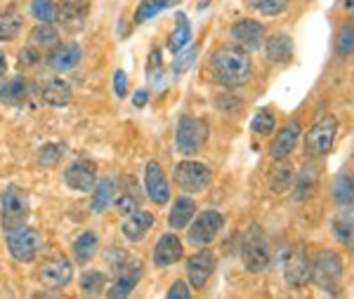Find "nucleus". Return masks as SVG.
<instances>
[{
  "instance_id": "1",
  "label": "nucleus",
  "mask_w": 354,
  "mask_h": 299,
  "mask_svg": "<svg viewBox=\"0 0 354 299\" xmlns=\"http://www.w3.org/2000/svg\"><path fill=\"white\" fill-rule=\"evenodd\" d=\"M208 68L218 83L230 85V88L245 85L250 80V76H253L250 55L239 48V45H222L220 50H215V52L210 55Z\"/></svg>"
},
{
  "instance_id": "2",
  "label": "nucleus",
  "mask_w": 354,
  "mask_h": 299,
  "mask_svg": "<svg viewBox=\"0 0 354 299\" xmlns=\"http://www.w3.org/2000/svg\"><path fill=\"white\" fill-rule=\"evenodd\" d=\"M28 212H31V205H28V193L19 186H8L0 195V224H3V231H17V229L26 226Z\"/></svg>"
},
{
  "instance_id": "3",
  "label": "nucleus",
  "mask_w": 354,
  "mask_h": 299,
  "mask_svg": "<svg viewBox=\"0 0 354 299\" xmlns=\"http://www.w3.org/2000/svg\"><path fill=\"white\" fill-rule=\"evenodd\" d=\"M270 245H267V235L265 231L253 224V226L245 231L243 240H241V262L245 267V271L250 273H260L270 267Z\"/></svg>"
},
{
  "instance_id": "4",
  "label": "nucleus",
  "mask_w": 354,
  "mask_h": 299,
  "mask_svg": "<svg viewBox=\"0 0 354 299\" xmlns=\"http://www.w3.org/2000/svg\"><path fill=\"white\" fill-rule=\"evenodd\" d=\"M342 271H345V264L342 257L335 250H319L317 257L312 262V280L319 287L328 292H335L342 280Z\"/></svg>"
},
{
  "instance_id": "5",
  "label": "nucleus",
  "mask_w": 354,
  "mask_h": 299,
  "mask_svg": "<svg viewBox=\"0 0 354 299\" xmlns=\"http://www.w3.org/2000/svg\"><path fill=\"white\" fill-rule=\"evenodd\" d=\"M205 139H208V123L201 118H192V116H182L177 123V135L175 144L177 151L182 156H196L203 148Z\"/></svg>"
},
{
  "instance_id": "6",
  "label": "nucleus",
  "mask_w": 354,
  "mask_h": 299,
  "mask_svg": "<svg viewBox=\"0 0 354 299\" xmlns=\"http://www.w3.org/2000/svg\"><path fill=\"white\" fill-rule=\"evenodd\" d=\"M45 238L38 229L21 226L17 231L8 233V250L17 262H33L38 257V252L43 250Z\"/></svg>"
},
{
  "instance_id": "7",
  "label": "nucleus",
  "mask_w": 354,
  "mask_h": 299,
  "mask_svg": "<svg viewBox=\"0 0 354 299\" xmlns=\"http://www.w3.org/2000/svg\"><path fill=\"white\" fill-rule=\"evenodd\" d=\"M335 135H338V118L326 116L312 125L305 139V151L310 156H328L330 148L335 144Z\"/></svg>"
},
{
  "instance_id": "8",
  "label": "nucleus",
  "mask_w": 354,
  "mask_h": 299,
  "mask_svg": "<svg viewBox=\"0 0 354 299\" xmlns=\"http://www.w3.org/2000/svg\"><path fill=\"white\" fill-rule=\"evenodd\" d=\"M173 177L182 191L194 195L203 193L210 184V170L203 163H196V160H182V163H177Z\"/></svg>"
},
{
  "instance_id": "9",
  "label": "nucleus",
  "mask_w": 354,
  "mask_h": 299,
  "mask_svg": "<svg viewBox=\"0 0 354 299\" xmlns=\"http://www.w3.org/2000/svg\"><path fill=\"white\" fill-rule=\"evenodd\" d=\"M283 276L286 283L293 287H302L312 278V262L305 255V247L295 245L290 250H283Z\"/></svg>"
},
{
  "instance_id": "10",
  "label": "nucleus",
  "mask_w": 354,
  "mask_h": 299,
  "mask_svg": "<svg viewBox=\"0 0 354 299\" xmlns=\"http://www.w3.org/2000/svg\"><path fill=\"white\" fill-rule=\"evenodd\" d=\"M222 226H225V217H222L218 210H205L194 220L187 238H189L192 245H201V247L210 245L220 235Z\"/></svg>"
},
{
  "instance_id": "11",
  "label": "nucleus",
  "mask_w": 354,
  "mask_h": 299,
  "mask_svg": "<svg viewBox=\"0 0 354 299\" xmlns=\"http://www.w3.org/2000/svg\"><path fill=\"white\" fill-rule=\"evenodd\" d=\"M38 278H41L43 287H48V290H62V287H66L68 283H71L73 267H71V262H68L64 255L53 257V260H48L41 267Z\"/></svg>"
},
{
  "instance_id": "12",
  "label": "nucleus",
  "mask_w": 354,
  "mask_h": 299,
  "mask_svg": "<svg viewBox=\"0 0 354 299\" xmlns=\"http://www.w3.org/2000/svg\"><path fill=\"white\" fill-rule=\"evenodd\" d=\"M88 15H90L88 0H62L59 8H57V12H55V19L59 21L62 28L76 33L85 26Z\"/></svg>"
},
{
  "instance_id": "13",
  "label": "nucleus",
  "mask_w": 354,
  "mask_h": 299,
  "mask_svg": "<svg viewBox=\"0 0 354 299\" xmlns=\"http://www.w3.org/2000/svg\"><path fill=\"white\" fill-rule=\"evenodd\" d=\"M267 38V28L255 19H241L232 26V40L234 45H239L245 52L258 50Z\"/></svg>"
},
{
  "instance_id": "14",
  "label": "nucleus",
  "mask_w": 354,
  "mask_h": 299,
  "mask_svg": "<svg viewBox=\"0 0 354 299\" xmlns=\"http://www.w3.org/2000/svg\"><path fill=\"white\" fill-rule=\"evenodd\" d=\"M36 95L41 97L43 104L62 108L71 102V88H68L66 80L50 76V78H41L36 83Z\"/></svg>"
},
{
  "instance_id": "15",
  "label": "nucleus",
  "mask_w": 354,
  "mask_h": 299,
  "mask_svg": "<svg viewBox=\"0 0 354 299\" xmlns=\"http://www.w3.org/2000/svg\"><path fill=\"white\" fill-rule=\"evenodd\" d=\"M64 184L71 191H93L97 184V170L93 160H76L73 165H68V170L64 172Z\"/></svg>"
},
{
  "instance_id": "16",
  "label": "nucleus",
  "mask_w": 354,
  "mask_h": 299,
  "mask_svg": "<svg viewBox=\"0 0 354 299\" xmlns=\"http://www.w3.org/2000/svg\"><path fill=\"white\" fill-rule=\"evenodd\" d=\"M215 271V255L210 250H201L187 260V276L194 290H201Z\"/></svg>"
},
{
  "instance_id": "17",
  "label": "nucleus",
  "mask_w": 354,
  "mask_h": 299,
  "mask_svg": "<svg viewBox=\"0 0 354 299\" xmlns=\"http://www.w3.org/2000/svg\"><path fill=\"white\" fill-rule=\"evenodd\" d=\"M145 189H147V195L151 198V203L156 205H165L170 200V186H168V180H165L161 165L156 160H151L145 170Z\"/></svg>"
},
{
  "instance_id": "18",
  "label": "nucleus",
  "mask_w": 354,
  "mask_h": 299,
  "mask_svg": "<svg viewBox=\"0 0 354 299\" xmlns=\"http://www.w3.org/2000/svg\"><path fill=\"white\" fill-rule=\"evenodd\" d=\"M182 255H185V245H182V240L177 238L175 233H165L158 238L156 247H153V264L156 267H173L175 262L182 260Z\"/></svg>"
},
{
  "instance_id": "19",
  "label": "nucleus",
  "mask_w": 354,
  "mask_h": 299,
  "mask_svg": "<svg viewBox=\"0 0 354 299\" xmlns=\"http://www.w3.org/2000/svg\"><path fill=\"white\" fill-rule=\"evenodd\" d=\"M300 123L298 120H293V123H288L286 128L277 135V139L272 142L270 146V156L274 160H286L290 153L295 151V146H298V139H300Z\"/></svg>"
},
{
  "instance_id": "20",
  "label": "nucleus",
  "mask_w": 354,
  "mask_h": 299,
  "mask_svg": "<svg viewBox=\"0 0 354 299\" xmlns=\"http://www.w3.org/2000/svg\"><path fill=\"white\" fill-rule=\"evenodd\" d=\"M151 226H153V215H151V212L137 210V212H133V215L125 217L121 231H123L125 238L130 240V243H140V240L151 231Z\"/></svg>"
},
{
  "instance_id": "21",
  "label": "nucleus",
  "mask_w": 354,
  "mask_h": 299,
  "mask_svg": "<svg viewBox=\"0 0 354 299\" xmlns=\"http://www.w3.org/2000/svg\"><path fill=\"white\" fill-rule=\"evenodd\" d=\"M83 50L78 48L76 43H66V45H55V50L48 55V66L55 68V71H68L81 61Z\"/></svg>"
},
{
  "instance_id": "22",
  "label": "nucleus",
  "mask_w": 354,
  "mask_h": 299,
  "mask_svg": "<svg viewBox=\"0 0 354 299\" xmlns=\"http://www.w3.org/2000/svg\"><path fill=\"white\" fill-rule=\"evenodd\" d=\"M194 215H196V203H194L192 198H187V195L177 198L173 210H170V217H168L170 229H175V231L177 229H187L189 222L194 220Z\"/></svg>"
},
{
  "instance_id": "23",
  "label": "nucleus",
  "mask_w": 354,
  "mask_h": 299,
  "mask_svg": "<svg viewBox=\"0 0 354 299\" xmlns=\"http://www.w3.org/2000/svg\"><path fill=\"white\" fill-rule=\"evenodd\" d=\"M26 95H28V85L24 83V78L15 76L0 83V102H3V104L17 106L26 99Z\"/></svg>"
},
{
  "instance_id": "24",
  "label": "nucleus",
  "mask_w": 354,
  "mask_h": 299,
  "mask_svg": "<svg viewBox=\"0 0 354 299\" xmlns=\"http://www.w3.org/2000/svg\"><path fill=\"white\" fill-rule=\"evenodd\" d=\"M21 33V15L17 8L0 10V43H12Z\"/></svg>"
},
{
  "instance_id": "25",
  "label": "nucleus",
  "mask_w": 354,
  "mask_h": 299,
  "mask_svg": "<svg viewBox=\"0 0 354 299\" xmlns=\"http://www.w3.org/2000/svg\"><path fill=\"white\" fill-rule=\"evenodd\" d=\"M290 55H293V43H290L286 33H277V36L270 38V43H267V59L283 64V61L290 59Z\"/></svg>"
},
{
  "instance_id": "26",
  "label": "nucleus",
  "mask_w": 354,
  "mask_h": 299,
  "mask_svg": "<svg viewBox=\"0 0 354 299\" xmlns=\"http://www.w3.org/2000/svg\"><path fill=\"white\" fill-rule=\"evenodd\" d=\"M175 31L170 33V38H168V48H170V52H180L182 48H185L187 43H189V38H192V26H189V19H187V15H177L175 17Z\"/></svg>"
},
{
  "instance_id": "27",
  "label": "nucleus",
  "mask_w": 354,
  "mask_h": 299,
  "mask_svg": "<svg viewBox=\"0 0 354 299\" xmlns=\"http://www.w3.org/2000/svg\"><path fill=\"white\" fill-rule=\"evenodd\" d=\"M97 245H100L97 235L93 231H85V233L78 235L76 243H73V257H76L81 264L90 262L95 257V252H97Z\"/></svg>"
},
{
  "instance_id": "28",
  "label": "nucleus",
  "mask_w": 354,
  "mask_h": 299,
  "mask_svg": "<svg viewBox=\"0 0 354 299\" xmlns=\"http://www.w3.org/2000/svg\"><path fill=\"white\" fill-rule=\"evenodd\" d=\"M180 0H142L140 8L135 10V21L137 24H142V21L151 19L153 15L163 12L165 8H173V5H177Z\"/></svg>"
},
{
  "instance_id": "29",
  "label": "nucleus",
  "mask_w": 354,
  "mask_h": 299,
  "mask_svg": "<svg viewBox=\"0 0 354 299\" xmlns=\"http://www.w3.org/2000/svg\"><path fill=\"white\" fill-rule=\"evenodd\" d=\"M111 195H113V180H111V177H102V180L97 182L95 189H93V212L106 210Z\"/></svg>"
},
{
  "instance_id": "30",
  "label": "nucleus",
  "mask_w": 354,
  "mask_h": 299,
  "mask_svg": "<svg viewBox=\"0 0 354 299\" xmlns=\"http://www.w3.org/2000/svg\"><path fill=\"white\" fill-rule=\"evenodd\" d=\"M81 292L88 297H100L104 292V285H106V276L102 271H85L81 276Z\"/></svg>"
},
{
  "instance_id": "31",
  "label": "nucleus",
  "mask_w": 354,
  "mask_h": 299,
  "mask_svg": "<svg viewBox=\"0 0 354 299\" xmlns=\"http://www.w3.org/2000/svg\"><path fill=\"white\" fill-rule=\"evenodd\" d=\"M31 43L33 48H55L59 43V33H57L55 26L50 24H38L36 28L31 31Z\"/></svg>"
},
{
  "instance_id": "32",
  "label": "nucleus",
  "mask_w": 354,
  "mask_h": 299,
  "mask_svg": "<svg viewBox=\"0 0 354 299\" xmlns=\"http://www.w3.org/2000/svg\"><path fill=\"white\" fill-rule=\"evenodd\" d=\"M113 208L123 217L133 215V212L140 210V193H135L133 189H123V191H118V195L113 198Z\"/></svg>"
},
{
  "instance_id": "33",
  "label": "nucleus",
  "mask_w": 354,
  "mask_h": 299,
  "mask_svg": "<svg viewBox=\"0 0 354 299\" xmlns=\"http://www.w3.org/2000/svg\"><path fill=\"white\" fill-rule=\"evenodd\" d=\"M135 283H137V276H133V273H121L116 278V283L109 287V292H106V299H128L130 292H133Z\"/></svg>"
},
{
  "instance_id": "34",
  "label": "nucleus",
  "mask_w": 354,
  "mask_h": 299,
  "mask_svg": "<svg viewBox=\"0 0 354 299\" xmlns=\"http://www.w3.org/2000/svg\"><path fill=\"white\" fill-rule=\"evenodd\" d=\"M66 148L64 144H45V146H41V151H38V160H41V165H45V168H57L59 165V160L64 158Z\"/></svg>"
},
{
  "instance_id": "35",
  "label": "nucleus",
  "mask_w": 354,
  "mask_h": 299,
  "mask_svg": "<svg viewBox=\"0 0 354 299\" xmlns=\"http://www.w3.org/2000/svg\"><path fill=\"white\" fill-rule=\"evenodd\" d=\"M333 233L342 245L352 247V210L350 208L333 222Z\"/></svg>"
},
{
  "instance_id": "36",
  "label": "nucleus",
  "mask_w": 354,
  "mask_h": 299,
  "mask_svg": "<svg viewBox=\"0 0 354 299\" xmlns=\"http://www.w3.org/2000/svg\"><path fill=\"white\" fill-rule=\"evenodd\" d=\"M250 128H253V132H258V135L267 137L270 132H274V128H277V116H274L270 108H260V111L255 113Z\"/></svg>"
},
{
  "instance_id": "37",
  "label": "nucleus",
  "mask_w": 354,
  "mask_h": 299,
  "mask_svg": "<svg viewBox=\"0 0 354 299\" xmlns=\"http://www.w3.org/2000/svg\"><path fill=\"white\" fill-rule=\"evenodd\" d=\"M335 203L340 208H352V177L338 175L335 180Z\"/></svg>"
},
{
  "instance_id": "38",
  "label": "nucleus",
  "mask_w": 354,
  "mask_h": 299,
  "mask_svg": "<svg viewBox=\"0 0 354 299\" xmlns=\"http://www.w3.org/2000/svg\"><path fill=\"white\" fill-rule=\"evenodd\" d=\"M290 0H248V5L253 10H258L265 17H277L288 8Z\"/></svg>"
},
{
  "instance_id": "39",
  "label": "nucleus",
  "mask_w": 354,
  "mask_h": 299,
  "mask_svg": "<svg viewBox=\"0 0 354 299\" xmlns=\"http://www.w3.org/2000/svg\"><path fill=\"white\" fill-rule=\"evenodd\" d=\"M55 12H57L55 0H31V15L41 24H50L55 19Z\"/></svg>"
},
{
  "instance_id": "40",
  "label": "nucleus",
  "mask_w": 354,
  "mask_h": 299,
  "mask_svg": "<svg viewBox=\"0 0 354 299\" xmlns=\"http://www.w3.org/2000/svg\"><path fill=\"white\" fill-rule=\"evenodd\" d=\"M196 55H198V48H189V50H180L175 52V59H173V71L175 73H185L189 71L196 61Z\"/></svg>"
},
{
  "instance_id": "41",
  "label": "nucleus",
  "mask_w": 354,
  "mask_h": 299,
  "mask_svg": "<svg viewBox=\"0 0 354 299\" xmlns=\"http://www.w3.org/2000/svg\"><path fill=\"white\" fill-rule=\"evenodd\" d=\"M352 38H354V28H352V24H345L340 28L338 40H335V52H338V57L352 55V43H354Z\"/></svg>"
},
{
  "instance_id": "42",
  "label": "nucleus",
  "mask_w": 354,
  "mask_h": 299,
  "mask_svg": "<svg viewBox=\"0 0 354 299\" xmlns=\"http://www.w3.org/2000/svg\"><path fill=\"white\" fill-rule=\"evenodd\" d=\"M290 180H293V170H290V165H281L277 172H274V177H272V186H274V191L277 193H281V191H286L288 189V184Z\"/></svg>"
},
{
  "instance_id": "43",
  "label": "nucleus",
  "mask_w": 354,
  "mask_h": 299,
  "mask_svg": "<svg viewBox=\"0 0 354 299\" xmlns=\"http://www.w3.org/2000/svg\"><path fill=\"white\" fill-rule=\"evenodd\" d=\"M317 186V175H314L312 168H305V172H302L300 182H298V200H305V195L312 193V189Z\"/></svg>"
},
{
  "instance_id": "44",
  "label": "nucleus",
  "mask_w": 354,
  "mask_h": 299,
  "mask_svg": "<svg viewBox=\"0 0 354 299\" xmlns=\"http://www.w3.org/2000/svg\"><path fill=\"white\" fill-rule=\"evenodd\" d=\"M165 299H192V292H189V285L182 283V280H175L173 285H170L168 295Z\"/></svg>"
},
{
  "instance_id": "45",
  "label": "nucleus",
  "mask_w": 354,
  "mask_h": 299,
  "mask_svg": "<svg viewBox=\"0 0 354 299\" xmlns=\"http://www.w3.org/2000/svg\"><path fill=\"white\" fill-rule=\"evenodd\" d=\"M113 92H116L118 99L128 97V76L123 71H116L113 73Z\"/></svg>"
},
{
  "instance_id": "46",
  "label": "nucleus",
  "mask_w": 354,
  "mask_h": 299,
  "mask_svg": "<svg viewBox=\"0 0 354 299\" xmlns=\"http://www.w3.org/2000/svg\"><path fill=\"white\" fill-rule=\"evenodd\" d=\"M38 61H41V55H38V50L24 48V50L19 52V64H21V66H36Z\"/></svg>"
},
{
  "instance_id": "47",
  "label": "nucleus",
  "mask_w": 354,
  "mask_h": 299,
  "mask_svg": "<svg viewBox=\"0 0 354 299\" xmlns=\"http://www.w3.org/2000/svg\"><path fill=\"white\" fill-rule=\"evenodd\" d=\"M147 99H149V95H147V90H140L137 95L133 97V104L137 106V108H142L147 104Z\"/></svg>"
},
{
  "instance_id": "48",
  "label": "nucleus",
  "mask_w": 354,
  "mask_h": 299,
  "mask_svg": "<svg viewBox=\"0 0 354 299\" xmlns=\"http://www.w3.org/2000/svg\"><path fill=\"white\" fill-rule=\"evenodd\" d=\"M5 71H8V59H5V52L0 50V78L5 76Z\"/></svg>"
},
{
  "instance_id": "49",
  "label": "nucleus",
  "mask_w": 354,
  "mask_h": 299,
  "mask_svg": "<svg viewBox=\"0 0 354 299\" xmlns=\"http://www.w3.org/2000/svg\"><path fill=\"white\" fill-rule=\"evenodd\" d=\"M31 299H57V297H53V295H48V292H36Z\"/></svg>"
},
{
  "instance_id": "50",
  "label": "nucleus",
  "mask_w": 354,
  "mask_h": 299,
  "mask_svg": "<svg viewBox=\"0 0 354 299\" xmlns=\"http://www.w3.org/2000/svg\"><path fill=\"white\" fill-rule=\"evenodd\" d=\"M342 3H345V8H347V10H352V5H354V0H342Z\"/></svg>"
}]
</instances>
